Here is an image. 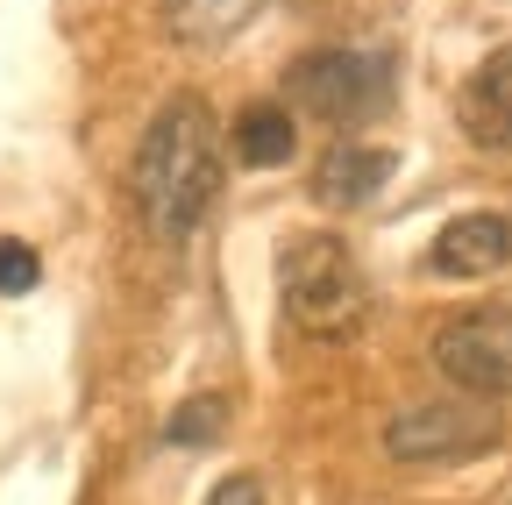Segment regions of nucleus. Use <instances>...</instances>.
Masks as SVG:
<instances>
[{
    "label": "nucleus",
    "mask_w": 512,
    "mask_h": 505,
    "mask_svg": "<svg viewBox=\"0 0 512 505\" xmlns=\"http://www.w3.org/2000/svg\"><path fill=\"white\" fill-rule=\"evenodd\" d=\"M214 193H221V121L200 93H178L157 107V121L143 129V150H136L143 228L157 242H185L207 221Z\"/></svg>",
    "instance_id": "obj_1"
},
{
    "label": "nucleus",
    "mask_w": 512,
    "mask_h": 505,
    "mask_svg": "<svg viewBox=\"0 0 512 505\" xmlns=\"http://www.w3.org/2000/svg\"><path fill=\"white\" fill-rule=\"evenodd\" d=\"M278 292L306 335H349L363 321V271L335 235H299L278 257Z\"/></svg>",
    "instance_id": "obj_2"
},
{
    "label": "nucleus",
    "mask_w": 512,
    "mask_h": 505,
    "mask_svg": "<svg viewBox=\"0 0 512 505\" xmlns=\"http://www.w3.org/2000/svg\"><path fill=\"white\" fill-rule=\"evenodd\" d=\"M292 100L320 114L328 129H363L392 100V65L370 50H313L292 65Z\"/></svg>",
    "instance_id": "obj_3"
},
{
    "label": "nucleus",
    "mask_w": 512,
    "mask_h": 505,
    "mask_svg": "<svg viewBox=\"0 0 512 505\" xmlns=\"http://www.w3.org/2000/svg\"><path fill=\"white\" fill-rule=\"evenodd\" d=\"M434 363L470 399H512V306H477L434 328Z\"/></svg>",
    "instance_id": "obj_4"
},
{
    "label": "nucleus",
    "mask_w": 512,
    "mask_h": 505,
    "mask_svg": "<svg viewBox=\"0 0 512 505\" xmlns=\"http://www.w3.org/2000/svg\"><path fill=\"white\" fill-rule=\"evenodd\" d=\"M498 413L477 399H448V406H413L399 413L392 427H384V456L392 463H470V456H491L498 449Z\"/></svg>",
    "instance_id": "obj_5"
},
{
    "label": "nucleus",
    "mask_w": 512,
    "mask_h": 505,
    "mask_svg": "<svg viewBox=\"0 0 512 505\" xmlns=\"http://www.w3.org/2000/svg\"><path fill=\"white\" fill-rule=\"evenodd\" d=\"M441 278H491L512 264V221L505 214H463L434 235V257H427Z\"/></svg>",
    "instance_id": "obj_6"
},
{
    "label": "nucleus",
    "mask_w": 512,
    "mask_h": 505,
    "mask_svg": "<svg viewBox=\"0 0 512 505\" xmlns=\"http://www.w3.org/2000/svg\"><path fill=\"white\" fill-rule=\"evenodd\" d=\"M463 136L477 150H512V43L491 50L463 86Z\"/></svg>",
    "instance_id": "obj_7"
},
{
    "label": "nucleus",
    "mask_w": 512,
    "mask_h": 505,
    "mask_svg": "<svg viewBox=\"0 0 512 505\" xmlns=\"http://www.w3.org/2000/svg\"><path fill=\"white\" fill-rule=\"evenodd\" d=\"M399 171V157L392 150H370V143H335L328 157L313 164V193L328 200V207H363L370 193H384V178Z\"/></svg>",
    "instance_id": "obj_8"
},
{
    "label": "nucleus",
    "mask_w": 512,
    "mask_h": 505,
    "mask_svg": "<svg viewBox=\"0 0 512 505\" xmlns=\"http://www.w3.org/2000/svg\"><path fill=\"white\" fill-rule=\"evenodd\" d=\"M292 114L285 107H249V114H235V157L242 164H256V171H264V164H285L292 157Z\"/></svg>",
    "instance_id": "obj_9"
},
{
    "label": "nucleus",
    "mask_w": 512,
    "mask_h": 505,
    "mask_svg": "<svg viewBox=\"0 0 512 505\" xmlns=\"http://www.w3.org/2000/svg\"><path fill=\"white\" fill-rule=\"evenodd\" d=\"M221 413H228L221 399H185V406L171 413V427H164V434L178 441V449H207V441L221 434Z\"/></svg>",
    "instance_id": "obj_10"
},
{
    "label": "nucleus",
    "mask_w": 512,
    "mask_h": 505,
    "mask_svg": "<svg viewBox=\"0 0 512 505\" xmlns=\"http://www.w3.org/2000/svg\"><path fill=\"white\" fill-rule=\"evenodd\" d=\"M43 264H36V249L15 242V235H0V292H36Z\"/></svg>",
    "instance_id": "obj_11"
},
{
    "label": "nucleus",
    "mask_w": 512,
    "mask_h": 505,
    "mask_svg": "<svg viewBox=\"0 0 512 505\" xmlns=\"http://www.w3.org/2000/svg\"><path fill=\"white\" fill-rule=\"evenodd\" d=\"M207 505H264V484H256L249 470H235V477H221V484L207 491Z\"/></svg>",
    "instance_id": "obj_12"
}]
</instances>
